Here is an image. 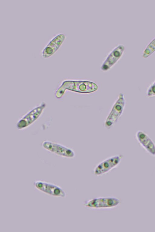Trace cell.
<instances>
[{
  "instance_id": "cell-1",
  "label": "cell",
  "mask_w": 155,
  "mask_h": 232,
  "mask_svg": "<svg viewBox=\"0 0 155 232\" xmlns=\"http://www.w3.org/2000/svg\"><path fill=\"white\" fill-rule=\"evenodd\" d=\"M97 88L96 84L90 82L65 80L57 89L55 94L57 98H60L67 90L86 93L94 92Z\"/></svg>"
},
{
  "instance_id": "cell-2",
  "label": "cell",
  "mask_w": 155,
  "mask_h": 232,
  "mask_svg": "<svg viewBox=\"0 0 155 232\" xmlns=\"http://www.w3.org/2000/svg\"><path fill=\"white\" fill-rule=\"evenodd\" d=\"M33 185L40 192L52 197L64 198L66 194L60 186L54 183L41 180L34 181Z\"/></svg>"
},
{
  "instance_id": "cell-3",
  "label": "cell",
  "mask_w": 155,
  "mask_h": 232,
  "mask_svg": "<svg viewBox=\"0 0 155 232\" xmlns=\"http://www.w3.org/2000/svg\"><path fill=\"white\" fill-rule=\"evenodd\" d=\"M120 203L118 198L114 197H102L90 199L84 203V206L91 209H110L117 206Z\"/></svg>"
},
{
  "instance_id": "cell-4",
  "label": "cell",
  "mask_w": 155,
  "mask_h": 232,
  "mask_svg": "<svg viewBox=\"0 0 155 232\" xmlns=\"http://www.w3.org/2000/svg\"><path fill=\"white\" fill-rule=\"evenodd\" d=\"M46 106L44 102L31 110L20 118L16 124L19 130L25 129L32 124L40 117Z\"/></svg>"
},
{
  "instance_id": "cell-5",
  "label": "cell",
  "mask_w": 155,
  "mask_h": 232,
  "mask_svg": "<svg viewBox=\"0 0 155 232\" xmlns=\"http://www.w3.org/2000/svg\"><path fill=\"white\" fill-rule=\"evenodd\" d=\"M125 104L124 96L120 93L105 121L104 126L106 128H110L117 122L123 113Z\"/></svg>"
},
{
  "instance_id": "cell-6",
  "label": "cell",
  "mask_w": 155,
  "mask_h": 232,
  "mask_svg": "<svg viewBox=\"0 0 155 232\" xmlns=\"http://www.w3.org/2000/svg\"><path fill=\"white\" fill-rule=\"evenodd\" d=\"M123 157V156L122 154L117 155L102 160L94 168L93 170L94 174L99 176L107 173L118 166Z\"/></svg>"
},
{
  "instance_id": "cell-7",
  "label": "cell",
  "mask_w": 155,
  "mask_h": 232,
  "mask_svg": "<svg viewBox=\"0 0 155 232\" xmlns=\"http://www.w3.org/2000/svg\"><path fill=\"white\" fill-rule=\"evenodd\" d=\"M42 146L46 150L62 157L72 158L75 156L73 150L58 143L45 140L42 142Z\"/></svg>"
},
{
  "instance_id": "cell-8",
  "label": "cell",
  "mask_w": 155,
  "mask_h": 232,
  "mask_svg": "<svg viewBox=\"0 0 155 232\" xmlns=\"http://www.w3.org/2000/svg\"><path fill=\"white\" fill-rule=\"evenodd\" d=\"M125 46L119 44L115 46L108 53L101 66L102 70L106 71L113 66L120 58L125 50Z\"/></svg>"
},
{
  "instance_id": "cell-9",
  "label": "cell",
  "mask_w": 155,
  "mask_h": 232,
  "mask_svg": "<svg viewBox=\"0 0 155 232\" xmlns=\"http://www.w3.org/2000/svg\"><path fill=\"white\" fill-rule=\"evenodd\" d=\"M65 38V35L62 33H58L54 35L42 50L41 56L45 58L52 56L58 49Z\"/></svg>"
},
{
  "instance_id": "cell-10",
  "label": "cell",
  "mask_w": 155,
  "mask_h": 232,
  "mask_svg": "<svg viewBox=\"0 0 155 232\" xmlns=\"http://www.w3.org/2000/svg\"><path fill=\"white\" fill-rule=\"evenodd\" d=\"M135 137L141 146L150 154L155 156V144L149 136L143 131L139 130Z\"/></svg>"
},
{
  "instance_id": "cell-11",
  "label": "cell",
  "mask_w": 155,
  "mask_h": 232,
  "mask_svg": "<svg viewBox=\"0 0 155 232\" xmlns=\"http://www.w3.org/2000/svg\"><path fill=\"white\" fill-rule=\"evenodd\" d=\"M155 51V37L147 44L143 50L142 56L147 58Z\"/></svg>"
},
{
  "instance_id": "cell-12",
  "label": "cell",
  "mask_w": 155,
  "mask_h": 232,
  "mask_svg": "<svg viewBox=\"0 0 155 232\" xmlns=\"http://www.w3.org/2000/svg\"><path fill=\"white\" fill-rule=\"evenodd\" d=\"M147 95L148 97L155 96V81L148 87L147 91Z\"/></svg>"
}]
</instances>
